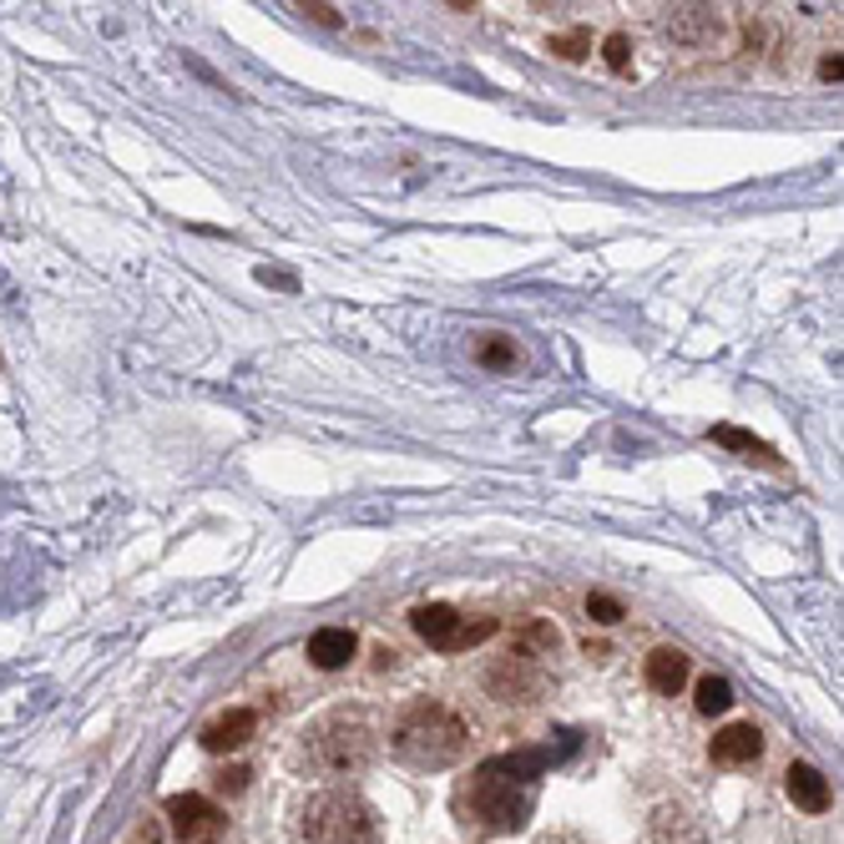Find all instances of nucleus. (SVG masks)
Segmentation results:
<instances>
[{
	"instance_id": "a211bd4d",
	"label": "nucleus",
	"mask_w": 844,
	"mask_h": 844,
	"mask_svg": "<svg viewBox=\"0 0 844 844\" xmlns=\"http://www.w3.org/2000/svg\"><path fill=\"white\" fill-rule=\"evenodd\" d=\"M602 56H606V66H612V72H627V61H632V41L622 36H606V46H602Z\"/></svg>"
},
{
	"instance_id": "6e6552de",
	"label": "nucleus",
	"mask_w": 844,
	"mask_h": 844,
	"mask_svg": "<svg viewBox=\"0 0 844 844\" xmlns=\"http://www.w3.org/2000/svg\"><path fill=\"white\" fill-rule=\"evenodd\" d=\"M253 728H259V714H253V708H228V714H218L213 724L202 728V749L208 753H233L253 738Z\"/></svg>"
},
{
	"instance_id": "4468645a",
	"label": "nucleus",
	"mask_w": 844,
	"mask_h": 844,
	"mask_svg": "<svg viewBox=\"0 0 844 844\" xmlns=\"http://www.w3.org/2000/svg\"><path fill=\"white\" fill-rule=\"evenodd\" d=\"M471 359H476L481 369H496V374H506V369H516L521 349H516L511 334L486 329V334H476V339H471Z\"/></svg>"
},
{
	"instance_id": "412c9836",
	"label": "nucleus",
	"mask_w": 844,
	"mask_h": 844,
	"mask_svg": "<svg viewBox=\"0 0 844 844\" xmlns=\"http://www.w3.org/2000/svg\"><path fill=\"white\" fill-rule=\"evenodd\" d=\"M304 15H309V21H319V25H345V15L334 11V6H304Z\"/></svg>"
},
{
	"instance_id": "39448f33",
	"label": "nucleus",
	"mask_w": 844,
	"mask_h": 844,
	"mask_svg": "<svg viewBox=\"0 0 844 844\" xmlns=\"http://www.w3.org/2000/svg\"><path fill=\"white\" fill-rule=\"evenodd\" d=\"M410 622H415L420 637H425L430 647H441V653H465V647H476V643H486V637H496V627H500L496 618H481V622L461 618V612H455V606H445V602L415 606V612H410Z\"/></svg>"
},
{
	"instance_id": "f03ea898",
	"label": "nucleus",
	"mask_w": 844,
	"mask_h": 844,
	"mask_svg": "<svg viewBox=\"0 0 844 844\" xmlns=\"http://www.w3.org/2000/svg\"><path fill=\"white\" fill-rule=\"evenodd\" d=\"M465 743H471L465 718L435 698L410 703L390 728V749L415 769H451L455 759H465Z\"/></svg>"
},
{
	"instance_id": "f3484780",
	"label": "nucleus",
	"mask_w": 844,
	"mask_h": 844,
	"mask_svg": "<svg viewBox=\"0 0 844 844\" xmlns=\"http://www.w3.org/2000/svg\"><path fill=\"white\" fill-rule=\"evenodd\" d=\"M587 618L602 622V627H612V622H622V602L618 597H606V592H592L587 597Z\"/></svg>"
},
{
	"instance_id": "ddd939ff",
	"label": "nucleus",
	"mask_w": 844,
	"mask_h": 844,
	"mask_svg": "<svg viewBox=\"0 0 844 844\" xmlns=\"http://www.w3.org/2000/svg\"><path fill=\"white\" fill-rule=\"evenodd\" d=\"M663 31L673 41H708L718 31L714 6H673V15H663Z\"/></svg>"
},
{
	"instance_id": "2eb2a0df",
	"label": "nucleus",
	"mask_w": 844,
	"mask_h": 844,
	"mask_svg": "<svg viewBox=\"0 0 844 844\" xmlns=\"http://www.w3.org/2000/svg\"><path fill=\"white\" fill-rule=\"evenodd\" d=\"M714 441L728 445V451H743L749 461H763V465H779V455H773V445H763L759 435H749V430H738V425H714Z\"/></svg>"
},
{
	"instance_id": "9d476101",
	"label": "nucleus",
	"mask_w": 844,
	"mask_h": 844,
	"mask_svg": "<svg viewBox=\"0 0 844 844\" xmlns=\"http://www.w3.org/2000/svg\"><path fill=\"white\" fill-rule=\"evenodd\" d=\"M784 789H789V799H794V809H804V814H824V809H830V779H824L814 763H789Z\"/></svg>"
},
{
	"instance_id": "9b49d317",
	"label": "nucleus",
	"mask_w": 844,
	"mask_h": 844,
	"mask_svg": "<svg viewBox=\"0 0 844 844\" xmlns=\"http://www.w3.org/2000/svg\"><path fill=\"white\" fill-rule=\"evenodd\" d=\"M683 683H688V653H678V647H657V653L647 657V688L663 693V698H673V693H683Z\"/></svg>"
},
{
	"instance_id": "b1692460",
	"label": "nucleus",
	"mask_w": 844,
	"mask_h": 844,
	"mask_svg": "<svg viewBox=\"0 0 844 844\" xmlns=\"http://www.w3.org/2000/svg\"><path fill=\"white\" fill-rule=\"evenodd\" d=\"M547 844H582L577 834H557V840H547Z\"/></svg>"
},
{
	"instance_id": "dca6fc26",
	"label": "nucleus",
	"mask_w": 844,
	"mask_h": 844,
	"mask_svg": "<svg viewBox=\"0 0 844 844\" xmlns=\"http://www.w3.org/2000/svg\"><path fill=\"white\" fill-rule=\"evenodd\" d=\"M728 703H734V683L728 678H714V673H708V678L698 683V714H728Z\"/></svg>"
},
{
	"instance_id": "0eeeda50",
	"label": "nucleus",
	"mask_w": 844,
	"mask_h": 844,
	"mask_svg": "<svg viewBox=\"0 0 844 844\" xmlns=\"http://www.w3.org/2000/svg\"><path fill=\"white\" fill-rule=\"evenodd\" d=\"M167 820H172V834L182 844H213L223 834V814L202 794H172L167 799Z\"/></svg>"
},
{
	"instance_id": "aec40b11",
	"label": "nucleus",
	"mask_w": 844,
	"mask_h": 844,
	"mask_svg": "<svg viewBox=\"0 0 844 844\" xmlns=\"http://www.w3.org/2000/svg\"><path fill=\"white\" fill-rule=\"evenodd\" d=\"M551 51L557 56H567V61H577L587 51V31H571V36H551Z\"/></svg>"
},
{
	"instance_id": "5701e85b",
	"label": "nucleus",
	"mask_w": 844,
	"mask_h": 844,
	"mask_svg": "<svg viewBox=\"0 0 844 844\" xmlns=\"http://www.w3.org/2000/svg\"><path fill=\"white\" fill-rule=\"evenodd\" d=\"M820 76H824V82H840V56H824L820 61Z\"/></svg>"
},
{
	"instance_id": "423d86ee",
	"label": "nucleus",
	"mask_w": 844,
	"mask_h": 844,
	"mask_svg": "<svg viewBox=\"0 0 844 844\" xmlns=\"http://www.w3.org/2000/svg\"><path fill=\"white\" fill-rule=\"evenodd\" d=\"M541 683H547L541 657L526 653V647H516V643H511V653H500L496 663H490V673H486V688L496 693L500 703H531L536 693H541Z\"/></svg>"
},
{
	"instance_id": "7ed1b4c3",
	"label": "nucleus",
	"mask_w": 844,
	"mask_h": 844,
	"mask_svg": "<svg viewBox=\"0 0 844 844\" xmlns=\"http://www.w3.org/2000/svg\"><path fill=\"white\" fill-rule=\"evenodd\" d=\"M374 749H380L374 724H369L365 714H349V708L319 718V724L304 734V753H309V763H314V769H324V773H334V779L369 769Z\"/></svg>"
},
{
	"instance_id": "4be33fe9",
	"label": "nucleus",
	"mask_w": 844,
	"mask_h": 844,
	"mask_svg": "<svg viewBox=\"0 0 844 844\" xmlns=\"http://www.w3.org/2000/svg\"><path fill=\"white\" fill-rule=\"evenodd\" d=\"M131 844H162V830H157L152 820H143L137 830H131Z\"/></svg>"
},
{
	"instance_id": "1a4fd4ad",
	"label": "nucleus",
	"mask_w": 844,
	"mask_h": 844,
	"mask_svg": "<svg viewBox=\"0 0 844 844\" xmlns=\"http://www.w3.org/2000/svg\"><path fill=\"white\" fill-rule=\"evenodd\" d=\"M708 753H714V763H724V769H743V763H759L763 753V734L753 724H728L724 734L708 743Z\"/></svg>"
},
{
	"instance_id": "f257e3e1",
	"label": "nucleus",
	"mask_w": 844,
	"mask_h": 844,
	"mask_svg": "<svg viewBox=\"0 0 844 844\" xmlns=\"http://www.w3.org/2000/svg\"><path fill=\"white\" fill-rule=\"evenodd\" d=\"M547 769V753H511V759H490L476 769L465 789L471 820L490 834H511L531 820L536 804V773Z\"/></svg>"
},
{
	"instance_id": "6ab92c4d",
	"label": "nucleus",
	"mask_w": 844,
	"mask_h": 844,
	"mask_svg": "<svg viewBox=\"0 0 844 844\" xmlns=\"http://www.w3.org/2000/svg\"><path fill=\"white\" fill-rule=\"evenodd\" d=\"M249 779H253L249 769H218L213 773V789H218V794H243V789H249Z\"/></svg>"
},
{
	"instance_id": "20e7f679",
	"label": "nucleus",
	"mask_w": 844,
	"mask_h": 844,
	"mask_svg": "<svg viewBox=\"0 0 844 844\" xmlns=\"http://www.w3.org/2000/svg\"><path fill=\"white\" fill-rule=\"evenodd\" d=\"M304 840L309 844H374V809L359 794L324 789L304 804Z\"/></svg>"
},
{
	"instance_id": "f8f14e48",
	"label": "nucleus",
	"mask_w": 844,
	"mask_h": 844,
	"mask_svg": "<svg viewBox=\"0 0 844 844\" xmlns=\"http://www.w3.org/2000/svg\"><path fill=\"white\" fill-rule=\"evenodd\" d=\"M355 632L349 627H319L309 637V663L324 667V673H334V667H345L349 657H355Z\"/></svg>"
}]
</instances>
